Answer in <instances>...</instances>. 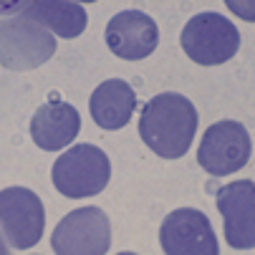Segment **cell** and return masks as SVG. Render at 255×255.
<instances>
[{
    "label": "cell",
    "mask_w": 255,
    "mask_h": 255,
    "mask_svg": "<svg viewBox=\"0 0 255 255\" xmlns=\"http://www.w3.org/2000/svg\"><path fill=\"white\" fill-rule=\"evenodd\" d=\"M79 3H96V0H79Z\"/></svg>",
    "instance_id": "17"
},
{
    "label": "cell",
    "mask_w": 255,
    "mask_h": 255,
    "mask_svg": "<svg viewBox=\"0 0 255 255\" xmlns=\"http://www.w3.org/2000/svg\"><path fill=\"white\" fill-rule=\"evenodd\" d=\"M217 210L225 220V240L235 250L255 248V185L250 179L230 182L217 190Z\"/></svg>",
    "instance_id": "10"
},
{
    "label": "cell",
    "mask_w": 255,
    "mask_h": 255,
    "mask_svg": "<svg viewBox=\"0 0 255 255\" xmlns=\"http://www.w3.org/2000/svg\"><path fill=\"white\" fill-rule=\"evenodd\" d=\"M112 245V225L101 207H81L68 212L51 235L58 255H104Z\"/></svg>",
    "instance_id": "5"
},
{
    "label": "cell",
    "mask_w": 255,
    "mask_h": 255,
    "mask_svg": "<svg viewBox=\"0 0 255 255\" xmlns=\"http://www.w3.org/2000/svg\"><path fill=\"white\" fill-rule=\"evenodd\" d=\"M20 15L61 38H76L86 30L89 23L86 10L74 0H30L20 10Z\"/></svg>",
    "instance_id": "13"
},
{
    "label": "cell",
    "mask_w": 255,
    "mask_h": 255,
    "mask_svg": "<svg viewBox=\"0 0 255 255\" xmlns=\"http://www.w3.org/2000/svg\"><path fill=\"white\" fill-rule=\"evenodd\" d=\"M0 228L10 250H28L41 240L46 210L41 197L28 187H8L0 192Z\"/></svg>",
    "instance_id": "7"
},
{
    "label": "cell",
    "mask_w": 255,
    "mask_h": 255,
    "mask_svg": "<svg viewBox=\"0 0 255 255\" xmlns=\"http://www.w3.org/2000/svg\"><path fill=\"white\" fill-rule=\"evenodd\" d=\"M197 131V109L182 94L164 91L149 99L139 117V136L147 147L164 157H185Z\"/></svg>",
    "instance_id": "1"
},
{
    "label": "cell",
    "mask_w": 255,
    "mask_h": 255,
    "mask_svg": "<svg viewBox=\"0 0 255 255\" xmlns=\"http://www.w3.org/2000/svg\"><path fill=\"white\" fill-rule=\"evenodd\" d=\"M89 109H91L94 122L101 129L114 131L129 124L136 109V94L127 81L109 79V81H101V86H96V91L91 94Z\"/></svg>",
    "instance_id": "12"
},
{
    "label": "cell",
    "mask_w": 255,
    "mask_h": 255,
    "mask_svg": "<svg viewBox=\"0 0 255 255\" xmlns=\"http://www.w3.org/2000/svg\"><path fill=\"white\" fill-rule=\"evenodd\" d=\"M51 179L56 190L71 200L94 197L112 179V162L94 144H76L53 162Z\"/></svg>",
    "instance_id": "2"
},
{
    "label": "cell",
    "mask_w": 255,
    "mask_h": 255,
    "mask_svg": "<svg viewBox=\"0 0 255 255\" xmlns=\"http://www.w3.org/2000/svg\"><path fill=\"white\" fill-rule=\"evenodd\" d=\"M30 0H0V15H10V13H20Z\"/></svg>",
    "instance_id": "15"
},
{
    "label": "cell",
    "mask_w": 255,
    "mask_h": 255,
    "mask_svg": "<svg viewBox=\"0 0 255 255\" xmlns=\"http://www.w3.org/2000/svg\"><path fill=\"white\" fill-rule=\"evenodd\" d=\"M56 53L51 30L23 18L20 13L0 20V66L8 71L38 68Z\"/></svg>",
    "instance_id": "4"
},
{
    "label": "cell",
    "mask_w": 255,
    "mask_h": 255,
    "mask_svg": "<svg viewBox=\"0 0 255 255\" xmlns=\"http://www.w3.org/2000/svg\"><path fill=\"white\" fill-rule=\"evenodd\" d=\"M225 5L243 20L255 23V0H225Z\"/></svg>",
    "instance_id": "14"
},
{
    "label": "cell",
    "mask_w": 255,
    "mask_h": 255,
    "mask_svg": "<svg viewBox=\"0 0 255 255\" xmlns=\"http://www.w3.org/2000/svg\"><path fill=\"white\" fill-rule=\"evenodd\" d=\"M250 152H253V141L248 129L240 122L225 119L205 129L197 149V162L205 172L215 177H225L243 169L250 159Z\"/></svg>",
    "instance_id": "6"
},
{
    "label": "cell",
    "mask_w": 255,
    "mask_h": 255,
    "mask_svg": "<svg viewBox=\"0 0 255 255\" xmlns=\"http://www.w3.org/2000/svg\"><path fill=\"white\" fill-rule=\"evenodd\" d=\"M159 28L141 10H122L106 25V46L122 61H141L157 51Z\"/></svg>",
    "instance_id": "9"
},
{
    "label": "cell",
    "mask_w": 255,
    "mask_h": 255,
    "mask_svg": "<svg viewBox=\"0 0 255 255\" xmlns=\"http://www.w3.org/2000/svg\"><path fill=\"white\" fill-rule=\"evenodd\" d=\"M5 253H10V245H8L5 235H0V255H5Z\"/></svg>",
    "instance_id": "16"
},
{
    "label": "cell",
    "mask_w": 255,
    "mask_h": 255,
    "mask_svg": "<svg viewBox=\"0 0 255 255\" xmlns=\"http://www.w3.org/2000/svg\"><path fill=\"white\" fill-rule=\"evenodd\" d=\"M182 51L200 66H220L240 48L238 28L220 13H197L182 28Z\"/></svg>",
    "instance_id": "3"
},
{
    "label": "cell",
    "mask_w": 255,
    "mask_h": 255,
    "mask_svg": "<svg viewBox=\"0 0 255 255\" xmlns=\"http://www.w3.org/2000/svg\"><path fill=\"white\" fill-rule=\"evenodd\" d=\"M81 114L66 101L43 104L30 119V136L46 152H58L79 136Z\"/></svg>",
    "instance_id": "11"
},
{
    "label": "cell",
    "mask_w": 255,
    "mask_h": 255,
    "mask_svg": "<svg viewBox=\"0 0 255 255\" xmlns=\"http://www.w3.org/2000/svg\"><path fill=\"white\" fill-rule=\"evenodd\" d=\"M159 243L167 255H217V238L207 215L195 207L169 212L159 230Z\"/></svg>",
    "instance_id": "8"
}]
</instances>
